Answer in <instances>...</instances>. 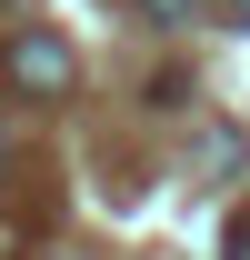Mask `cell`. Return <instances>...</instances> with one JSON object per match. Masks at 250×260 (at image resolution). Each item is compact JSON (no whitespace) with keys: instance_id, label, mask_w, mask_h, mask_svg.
<instances>
[{"instance_id":"cell-1","label":"cell","mask_w":250,"mask_h":260,"mask_svg":"<svg viewBox=\"0 0 250 260\" xmlns=\"http://www.w3.org/2000/svg\"><path fill=\"white\" fill-rule=\"evenodd\" d=\"M0 80H10V90H30V100H60L70 80H80V60H70V40H50V30H20L10 50H0Z\"/></svg>"},{"instance_id":"cell-2","label":"cell","mask_w":250,"mask_h":260,"mask_svg":"<svg viewBox=\"0 0 250 260\" xmlns=\"http://www.w3.org/2000/svg\"><path fill=\"white\" fill-rule=\"evenodd\" d=\"M190 10H200V0H140V20H150V30H190Z\"/></svg>"},{"instance_id":"cell-3","label":"cell","mask_w":250,"mask_h":260,"mask_svg":"<svg viewBox=\"0 0 250 260\" xmlns=\"http://www.w3.org/2000/svg\"><path fill=\"white\" fill-rule=\"evenodd\" d=\"M220 260H250V220H230V240H220Z\"/></svg>"},{"instance_id":"cell-4","label":"cell","mask_w":250,"mask_h":260,"mask_svg":"<svg viewBox=\"0 0 250 260\" xmlns=\"http://www.w3.org/2000/svg\"><path fill=\"white\" fill-rule=\"evenodd\" d=\"M230 30H250V0H230Z\"/></svg>"}]
</instances>
